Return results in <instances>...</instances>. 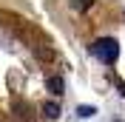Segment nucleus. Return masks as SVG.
Wrapping results in <instances>:
<instances>
[{
    "label": "nucleus",
    "instance_id": "nucleus-1",
    "mask_svg": "<svg viewBox=\"0 0 125 122\" xmlns=\"http://www.w3.org/2000/svg\"><path fill=\"white\" fill-rule=\"evenodd\" d=\"M91 51L100 57L102 62H108V65H114L117 62V57H119V43L114 37H102V40H97L91 46Z\"/></svg>",
    "mask_w": 125,
    "mask_h": 122
},
{
    "label": "nucleus",
    "instance_id": "nucleus-2",
    "mask_svg": "<svg viewBox=\"0 0 125 122\" xmlns=\"http://www.w3.org/2000/svg\"><path fill=\"white\" fill-rule=\"evenodd\" d=\"M46 88H48V94H54V97H62V91H65V82H62V77H48L46 80Z\"/></svg>",
    "mask_w": 125,
    "mask_h": 122
},
{
    "label": "nucleus",
    "instance_id": "nucleus-3",
    "mask_svg": "<svg viewBox=\"0 0 125 122\" xmlns=\"http://www.w3.org/2000/svg\"><path fill=\"white\" fill-rule=\"evenodd\" d=\"M34 57L43 60V62H54V60H57V54H54L51 46H34Z\"/></svg>",
    "mask_w": 125,
    "mask_h": 122
},
{
    "label": "nucleus",
    "instance_id": "nucleus-4",
    "mask_svg": "<svg viewBox=\"0 0 125 122\" xmlns=\"http://www.w3.org/2000/svg\"><path fill=\"white\" fill-rule=\"evenodd\" d=\"M60 114H62V111H60L57 102H43V116H46V119H57Z\"/></svg>",
    "mask_w": 125,
    "mask_h": 122
},
{
    "label": "nucleus",
    "instance_id": "nucleus-5",
    "mask_svg": "<svg viewBox=\"0 0 125 122\" xmlns=\"http://www.w3.org/2000/svg\"><path fill=\"white\" fill-rule=\"evenodd\" d=\"M94 114H97L94 105H80L77 108V116H80V119H88V116H94Z\"/></svg>",
    "mask_w": 125,
    "mask_h": 122
},
{
    "label": "nucleus",
    "instance_id": "nucleus-6",
    "mask_svg": "<svg viewBox=\"0 0 125 122\" xmlns=\"http://www.w3.org/2000/svg\"><path fill=\"white\" fill-rule=\"evenodd\" d=\"M91 3H94V0H71V6H74V9H88Z\"/></svg>",
    "mask_w": 125,
    "mask_h": 122
},
{
    "label": "nucleus",
    "instance_id": "nucleus-7",
    "mask_svg": "<svg viewBox=\"0 0 125 122\" xmlns=\"http://www.w3.org/2000/svg\"><path fill=\"white\" fill-rule=\"evenodd\" d=\"M117 88H119V94L125 97V85H122V82H117Z\"/></svg>",
    "mask_w": 125,
    "mask_h": 122
}]
</instances>
